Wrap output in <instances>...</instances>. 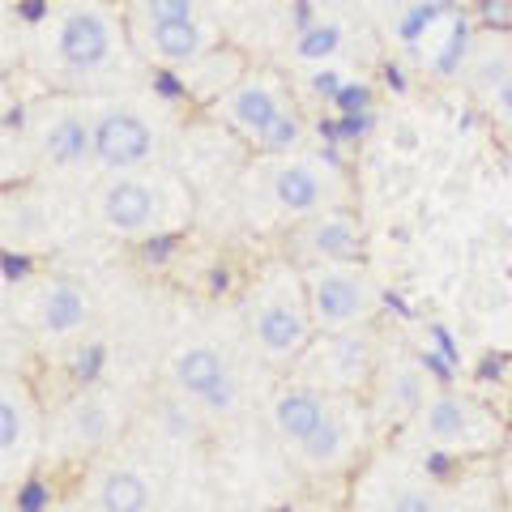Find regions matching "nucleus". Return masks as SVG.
<instances>
[{"label": "nucleus", "instance_id": "34", "mask_svg": "<svg viewBox=\"0 0 512 512\" xmlns=\"http://www.w3.org/2000/svg\"><path fill=\"white\" fill-rule=\"evenodd\" d=\"M9 295V274H5V252H0V303Z\"/></svg>", "mask_w": 512, "mask_h": 512}, {"label": "nucleus", "instance_id": "36", "mask_svg": "<svg viewBox=\"0 0 512 512\" xmlns=\"http://www.w3.org/2000/svg\"><path fill=\"white\" fill-rule=\"evenodd\" d=\"M500 141H504V154H508V163H512V128H508V133H500Z\"/></svg>", "mask_w": 512, "mask_h": 512}, {"label": "nucleus", "instance_id": "6", "mask_svg": "<svg viewBox=\"0 0 512 512\" xmlns=\"http://www.w3.org/2000/svg\"><path fill=\"white\" fill-rule=\"evenodd\" d=\"M86 205L94 235L116 248H146L180 239L197 227L201 214L197 184L180 171V163L99 175L86 188Z\"/></svg>", "mask_w": 512, "mask_h": 512}, {"label": "nucleus", "instance_id": "26", "mask_svg": "<svg viewBox=\"0 0 512 512\" xmlns=\"http://www.w3.org/2000/svg\"><path fill=\"white\" fill-rule=\"evenodd\" d=\"M30 158H26V146H22V133H18V120L13 124H0V188L9 184H22L30 180Z\"/></svg>", "mask_w": 512, "mask_h": 512}, {"label": "nucleus", "instance_id": "20", "mask_svg": "<svg viewBox=\"0 0 512 512\" xmlns=\"http://www.w3.org/2000/svg\"><path fill=\"white\" fill-rule=\"evenodd\" d=\"M303 286H308L316 333L376 325L384 312V286L363 256L359 261H329V265L303 269Z\"/></svg>", "mask_w": 512, "mask_h": 512}, {"label": "nucleus", "instance_id": "28", "mask_svg": "<svg viewBox=\"0 0 512 512\" xmlns=\"http://www.w3.org/2000/svg\"><path fill=\"white\" fill-rule=\"evenodd\" d=\"M367 22H376V26H389L393 18H402V13H410L414 5H423V0H350Z\"/></svg>", "mask_w": 512, "mask_h": 512}, {"label": "nucleus", "instance_id": "32", "mask_svg": "<svg viewBox=\"0 0 512 512\" xmlns=\"http://www.w3.org/2000/svg\"><path fill=\"white\" fill-rule=\"evenodd\" d=\"M47 512H86V508H82V500H77L69 487H60V491H56V500L47 504Z\"/></svg>", "mask_w": 512, "mask_h": 512}, {"label": "nucleus", "instance_id": "23", "mask_svg": "<svg viewBox=\"0 0 512 512\" xmlns=\"http://www.w3.org/2000/svg\"><path fill=\"white\" fill-rule=\"evenodd\" d=\"M508 73H512V30H504V26L474 30V39L466 47V60H461V69H457L466 94L483 107L491 94L504 86Z\"/></svg>", "mask_w": 512, "mask_h": 512}, {"label": "nucleus", "instance_id": "17", "mask_svg": "<svg viewBox=\"0 0 512 512\" xmlns=\"http://www.w3.org/2000/svg\"><path fill=\"white\" fill-rule=\"evenodd\" d=\"M384 346H389V329L376 325H355V329H333V333H316L308 342V350L291 363V372L303 384H316V389L329 393H350L363 397L372 389V376L384 359Z\"/></svg>", "mask_w": 512, "mask_h": 512}, {"label": "nucleus", "instance_id": "19", "mask_svg": "<svg viewBox=\"0 0 512 512\" xmlns=\"http://www.w3.org/2000/svg\"><path fill=\"white\" fill-rule=\"evenodd\" d=\"M133 436L175 470V466H184V461L214 457L222 431L192 402H184L180 393H171L167 384L150 380L146 389H141V410H137Z\"/></svg>", "mask_w": 512, "mask_h": 512}, {"label": "nucleus", "instance_id": "7", "mask_svg": "<svg viewBox=\"0 0 512 512\" xmlns=\"http://www.w3.org/2000/svg\"><path fill=\"white\" fill-rule=\"evenodd\" d=\"M500 478L495 483H448L431 461L406 453L402 444L380 440L363 466L346 478L342 512H495L500 504Z\"/></svg>", "mask_w": 512, "mask_h": 512}, {"label": "nucleus", "instance_id": "15", "mask_svg": "<svg viewBox=\"0 0 512 512\" xmlns=\"http://www.w3.org/2000/svg\"><path fill=\"white\" fill-rule=\"evenodd\" d=\"M508 431L512 427L504 423V414L487 397L436 384V393L397 431L393 444H402L406 453L431 461V466H440V461H487L504 453Z\"/></svg>", "mask_w": 512, "mask_h": 512}, {"label": "nucleus", "instance_id": "11", "mask_svg": "<svg viewBox=\"0 0 512 512\" xmlns=\"http://www.w3.org/2000/svg\"><path fill=\"white\" fill-rule=\"evenodd\" d=\"M9 316L26 333L35 359H69L86 350L103 329V295L77 269H35L9 282Z\"/></svg>", "mask_w": 512, "mask_h": 512}, {"label": "nucleus", "instance_id": "13", "mask_svg": "<svg viewBox=\"0 0 512 512\" xmlns=\"http://www.w3.org/2000/svg\"><path fill=\"white\" fill-rule=\"evenodd\" d=\"M18 133L35 180H52L64 188H90L99 180L90 94H73V90L30 94L18 111Z\"/></svg>", "mask_w": 512, "mask_h": 512}, {"label": "nucleus", "instance_id": "16", "mask_svg": "<svg viewBox=\"0 0 512 512\" xmlns=\"http://www.w3.org/2000/svg\"><path fill=\"white\" fill-rule=\"evenodd\" d=\"M167 478H171L167 461L150 453L137 436H128L111 453L82 466L64 487L82 500L86 512H158Z\"/></svg>", "mask_w": 512, "mask_h": 512}, {"label": "nucleus", "instance_id": "37", "mask_svg": "<svg viewBox=\"0 0 512 512\" xmlns=\"http://www.w3.org/2000/svg\"><path fill=\"white\" fill-rule=\"evenodd\" d=\"M308 5H350V0H308Z\"/></svg>", "mask_w": 512, "mask_h": 512}, {"label": "nucleus", "instance_id": "9", "mask_svg": "<svg viewBox=\"0 0 512 512\" xmlns=\"http://www.w3.org/2000/svg\"><path fill=\"white\" fill-rule=\"evenodd\" d=\"M90 103H94V167H99V175L163 167L180 158L188 120L180 103L154 82L90 94Z\"/></svg>", "mask_w": 512, "mask_h": 512}, {"label": "nucleus", "instance_id": "25", "mask_svg": "<svg viewBox=\"0 0 512 512\" xmlns=\"http://www.w3.org/2000/svg\"><path fill=\"white\" fill-rule=\"evenodd\" d=\"M342 5H312V18H303L291 39V60L299 69H333L350 52V26L338 13Z\"/></svg>", "mask_w": 512, "mask_h": 512}, {"label": "nucleus", "instance_id": "12", "mask_svg": "<svg viewBox=\"0 0 512 512\" xmlns=\"http://www.w3.org/2000/svg\"><path fill=\"white\" fill-rule=\"evenodd\" d=\"M205 120L227 128L248 154H295L312 146V128L308 116L299 111L291 82L269 64H248L205 107Z\"/></svg>", "mask_w": 512, "mask_h": 512}, {"label": "nucleus", "instance_id": "8", "mask_svg": "<svg viewBox=\"0 0 512 512\" xmlns=\"http://www.w3.org/2000/svg\"><path fill=\"white\" fill-rule=\"evenodd\" d=\"M141 389L128 380H77L47 397L43 474L73 478L94 457L133 436Z\"/></svg>", "mask_w": 512, "mask_h": 512}, {"label": "nucleus", "instance_id": "30", "mask_svg": "<svg viewBox=\"0 0 512 512\" xmlns=\"http://www.w3.org/2000/svg\"><path fill=\"white\" fill-rule=\"evenodd\" d=\"M22 111V99L13 90V73H0V124H13Z\"/></svg>", "mask_w": 512, "mask_h": 512}, {"label": "nucleus", "instance_id": "21", "mask_svg": "<svg viewBox=\"0 0 512 512\" xmlns=\"http://www.w3.org/2000/svg\"><path fill=\"white\" fill-rule=\"evenodd\" d=\"M431 393H436V376H431L427 359L389 333V346H384V359L372 376V389L363 393L367 419H372L376 436L393 440L397 431L423 410V402Z\"/></svg>", "mask_w": 512, "mask_h": 512}, {"label": "nucleus", "instance_id": "24", "mask_svg": "<svg viewBox=\"0 0 512 512\" xmlns=\"http://www.w3.org/2000/svg\"><path fill=\"white\" fill-rule=\"evenodd\" d=\"M158 512H235V495L222 483L214 457H201L171 470Z\"/></svg>", "mask_w": 512, "mask_h": 512}, {"label": "nucleus", "instance_id": "2", "mask_svg": "<svg viewBox=\"0 0 512 512\" xmlns=\"http://www.w3.org/2000/svg\"><path fill=\"white\" fill-rule=\"evenodd\" d=\"M256 419L282 453L286 470L308 487L346 483L380 444L363 397L316 389L295 376H269Z\"/></svg>", "mask_w": 512, "mask_h": 512}, {"label": "nucleus", "instance_id": "14", "mask_svg": "<svg viewBox=\"0 0 512 512\" xmlns=\"http://www.w3.org/2000/svg\"><path fill=\"white\" fill-rule=\"evenodd\" d=\"M90 227L86 188H64L52 180H22L0 188V252L22 261H52L77 248Z\"/></svg>", "mask_w": 512, "mask_h": 512}, {"label": "nucleus", "instance_id": "35", "mask_svg": "<svg viewBox=\"0 0 512 512\" xmlns=\"http://www.w3.org/2000/svg\"><path fill=\"white\" fill-rule=\"evenodd\" d=\"M30 5H35V0H0V9H13V13H22Z\"/></svg>", "mask_w": 512, "mask_h": 512}, {"label": "nucleus", "instance_id": "1", "mask_svg": "<svg viewBox=\"0 0 512 512\" xmlns=\"http://www.w3.org/2000/svg\"><path fill=\"white\" fill-rule=\"evenodd\" d=\"M26 73L43 90L107 94L154 82L137 56L120 0H35L26 18Z\"/></svg>", "mask_w": 512, "mask_h": 512}, {"label": "nucleus", "instance_id": "33", "mask_svg": "<svg viewBox=\"0 0 512 512\" xmlns=\"http://www.w3.org/2000/svg\"><path fill=\"white\" fill-rule=\"evenodd\" d=\"M0 512H18V495H9V491H0Z\"/></svg>", "mask_w": 512, "mask_h": 512}, {"label": "nucleus", "instance_id": "18", "mask_svg": "<svg viewBox=\"0 0 512 512\" xmlns=\"http://www.w3.org/2000/svg\"><path fill=\"white\" fill-rule=\"evenodd\" d=\"M47 397L30 372H0V491L22 495L43 474Z\"/></svg>", "mask_w": 512, "mask_h": 512}, {"label": "nucleus", "instance_id": "27", "mask_svg": "<svg viewBox=\"0 0 512 512\" xmlns=\"http://www.w3.org/2000/svg\"><path fill=\"white\" fill-rule=\"evenodd\" d=\"M26 69V18L0 9V73Z\"/></svg>", "mask_w": 512, "mask_h": 512}, {"label": "nucleus", "instance_id": "4", "mask_svg": "<svg viewBox=\"0 0 512 512\" xmlns=\"http://www.w3.org/2000/svg\"><path fill=\"white\" fill-rule=\"evenodd\" d=\"M124 22L137 56L154 73H167L201 107L227 90L248 60L222 43V22L210 0H124Z\"/></svg>", "mask_w": 512, "mask_h": 512}, {"label": "nucleus", "instance_id": "22", "mask_svg": "<svg viewBox=\"0 0 512 512\" xmlns=\"http://www.w3.org/2000/svg\"><path fill=\"white\" fill-rule=\"evenodd\" d=\"M367 244L363 218L355 214V205H333L325 214H312L295 222L291 231L282 235V248L299 269L312 265H329V261H359Z\"/></svg>", "mask_w": 512, "mask_h": 512}, {"label": "nucleus", "instance_id": "10", "mask_svg": "<svg viewBox=\"0 0 512 512\" xmlns=\"http://www.w3.org/2000/svg\"><path fill=\"white\" fill-rule=\"evenodd\" d=\"M235 325L244 333L252 359L269 376L291 372V363L308 350V342L316 338L308 286H303V269L286 252L265 256L252 269L235 303Z\"/></svg>", "mask_w": 512, "mask_h": 512}, {"label": "nucleus", "instance_id": "3", "mask_svg": "<svg viewBox=\"0 0 512 512\" xmlns=\"http://www.w3.org/2000/svg\"><path fill=\"white\" fill-rule=\"evenodd\" d=\"M154 380L192 402L218 431H231L256 419L269 372L252 359L231 312V320L175 325L154 359Z\"/></svg>", "mask_w": 512, "mask_h": 512}, {"label": "nucleus", "instance_id": "29", "mask_svg": "<svg viewBox=\"0 0 512 512\" xmlns=\"http://www.w3.org/2000/svg\"><path fill=\"white\" fill-rule=\"evenodd\" d=\"M483 116L500 128V133H508V128H512V73L504 77V86L483 103Z\"/></svg>", "mask_w": 512, "mask_h": 512}, {"label": "nucleus", "instance_id": "31", "mask_svg": "<svg viewBox=\"0 0 512 512\" xmlns=\"http://www.w3.org/2000/svg\"><path fill=\"white\" fill-rule=\"evenodd\" d=\"M235 512H274V508H261V504H244V500H235ZM282 512H342V500L333 504V500H303V504H291V508H282Z\"/></svg>", "mask_w": 512, "mask_h": 512}, {"label": "nucleus", "instance_id": "5", "mask_svg": "<svg viewBox=\"0 0 512 512\" xmlns=\"http://www.w3.org/2000/svg\"><path fill=\"white\" fill-rule=\"evenodd\" d=\"M235 214L252 235H286L295 222L325 214L333 205H355L350 175L325 150L248 154L235 171Z\"/></svg>", "mask_w": 512, "mask_h": 512}]
</instances>
